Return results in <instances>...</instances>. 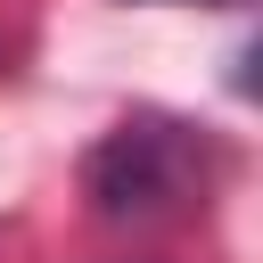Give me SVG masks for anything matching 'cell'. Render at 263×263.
<instances>
[{"label":"cell","mask_w":263,"mask_h":263,"mask_svg":"<svg viewBox=\"0 0 263 263\" xmlns=\"http://www.w3.org/2000/svg\"><path fill=\"white\" fill-rule=\"evenodd\" d=\"M90 197L99 214H164L189 197V148L164 123H123L99 156H90Z\"/></svg>","instance_id":"obj_1"}]
</instances>
